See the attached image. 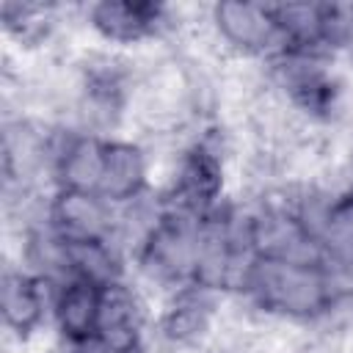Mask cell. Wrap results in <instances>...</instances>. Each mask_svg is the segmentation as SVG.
<instances>
[{
	"instance_id": "6da1fadb",
	"label": "cell",
	"mask_w": 353,
	"mask_h": 353,
	"mask_svg": "<svg viewBox=\"0 0 353 353\" xmlns=\"http://www.w3.org/2000/svg\"><path fill=\"white\" fill-rule=\"evenodd\" d=\"M102 292H105V284L91 281L85 276H77L63 287L55 303V314L63 336H69L72 342H85L99 331Z\"/></svg>"
},
{
	"instance_id": "7a4b0ae2",
	"label": "cell",
	"mask_w": 353,
	"mask_h": 353,
	"mask_svg": "<svg viewBox=\"0 0 353 353\" xmlns=\"http://www.w3.org/2000/svg\"><path fill=\"white\" fill-rule=\"evenodd\" d=\"M160 8L154 6H132V3H102L91 8V22L99 33L113 41H132L157 22Z\"/></svg>"
},
{
	"instance_id": "3957f363",
	"label": "cell",
	"mask_w": 353,
	"mask_h": 353,
	"mask_svg": "<svg viewBox=\"0 0 353 353\" xmlns=\"http://www.w3.org/2000/svg\"><path fill=\"white\" fill-rule=\"evenodd\" d=\"M141 179H143V165L132 146L127 143L105 146V168H102V182H99L105 196L127 199L130 193L138 190Z\"/></svg>"
},
{
	"instance_id": "277c9868",
	"label": "cell",
	"mask_w": 353,
	"mask_h": 353,
	"mask_svg": "<svg viewBox=\"0 0 353 353\" xmlns=\"http://www.w3.org/2000/svg\"><path fill=\"white\" fill-rule=\"evenodd\" d=\"M218 25H223L226 36L243 47L268 41L270 28H276V22L270 19L268 8H254V6H218Z\"/></svg>"
},
{
	"instance_id": "5b68a950",
	"label": "cell",
	"mask_w": 353,
	"mask_h": 353,
	"mask_svg": "<svg viewBox=\"0 0 353 353\" xmlns=\"http://www.w3.org/2000/svg\"><path fill=\"white\" fill-rule=\"evenodd\" d=\"M3 309H6V320L14 328L28 331L41 317V298H39L36 281L22 273H6Z\"/></svg>"
}]
</instances>
